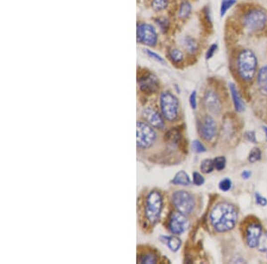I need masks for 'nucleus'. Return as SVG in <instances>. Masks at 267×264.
I'll return each mask as SVG.
<instances>
[{
	"label": "nucleus",
	"instance_id": "28",
	"mask_svg": "<svg viewBox=\"0 0 267 264\" xmlns=\"http://www.w3.org/2000/svg\"><path fill=\"white\" fill-rule=\"evenodd\" d=\"M214 163H215V168L216 170H223L226 165V159L224 157H217L214 159Z\"/></svg>",
	"mask_w": 267,
	"mask_h": 264
},
{
	"label": "nucleus",
	"instance_id": "14",
	"mask_svg": "<svg viewBox=\"0 0 267 264\" xmlns=\"http://www.w3.org/2000/svg\"><path fill=\"white\" fill-rule=\"evenodd\" d=\"M142 116L144 120H146L147 123L151 125V127L155 128L162 129L165 127L163 119L158 111L154 109L148 107L142 111Z\"/></svg>",
	"mask_w": 267,
	"mask_h": 264
},
{
	"label": "nucleus",
	"instance_id": "9",
	"mask_svg": "<svg viewBox=\"0 0 267 264\" xmlns=\"http://www.w3.org/2000/svg\"><path fill=\"white\" fill-rule=\"evenodd\" d=\"M137 82L140 90L144 94H154L160 89L159 78L153 73L149 71L142 72L138 77Z\"/></svg>",
	"mask_w": 267,
	"mask_h": 264
},
{
	"label": "nucleus",
	"instance_id": "22",
	"mask_svg": "<svg viewBox=\"0 0 267 264\" xmlns=\"http://www.w3.org/2000/svg\"><path fill=\"white\" fill-rule=\"evenodd\" d=\"M190 183L191 181H190L189 175H187L185 171L178 172L172 181L173 184L183 185V186H188Z\"/></svg>",
	"mask_w": 267,
	"mask_h": 264
},
{
	"label": "nucleus",
	"instance_id": "16",
	"mask_svg": "<svg viewBox=\"0 0 267 264\" xmlns=\"http://www.w3.org/2000/svg\"><path fill=\"white\" fill-rule=\"evenodd\" d=\"M182 46L189 56H195L200 50V43L191 35H186L182 39Z\"/></svg>",
	"mask_w": 267,
	"mask_h": 264
},
{
	"label": "nucleus",
	"instance_id": "6",
	"mask_svg": "<svg viewBox=\"0 0 267 264\" xmlns=\"http://www.w3.org/2000/svg\"><path fill=\"white\" fill-rule=\"evenodd\" d=\"M157 134L151 125L138 121L136 124V144L141 149H148L154 143Z\"/></svg>",
	"mask_w": 267,
	"mask_h": 264
},
{
	"label": "nucleus",
	"instance_id": "10",
	"mask_svg": "<svg viewBox=\"0 0 267 264\" xmlns=\"http://www.w3.org/2000/svg\"><path fill=\"white\" fill-rule=\"evenodd\" d=\"M189 227V222L186 217V214L180 213H174L169 221V229L173 234L179 235L185 232Z\"/></svg>",
	"mask_w": 267,
	"mask_h": 264
},
{
	"label": "nucleus",
	"instance_id": "34",
	"mask_svg": "<svg viewBox=\"0 0 267 264\" xmlns=\"http://www.w3.org/2000/svg\"><path fill=\"white\" fill-rule=\"evenodd\" d=\"M205 183V180L203 178L201 175H200L199 173H194V183L197 186L202 185L203 183Z\"/></svg>",
	"mask_w": 267,
	"mask_h": 264
},
{
	"label": "nucleus",
	"instance_id": "3",
	"mask_svg": "<svg viewBox=\"0 0 267 264\" xmlns=\"http://www.w3.org/2000/svg\"><path fill=\"white\" fill-rule=\"evenodd\" d=\"M241 23L250 34L261 33L267 28V12L261 7L248 9L241 16Z\"/></svg>",
	"mask_w": 267,
	"mask_h": 264
},
{
	"label": "nucleus",
	"instance_id": "39",
	"mask_svg": "<svg viewBox=\"0 0 267 264\" xmlns=\"http://www.w3.org/2000/svg\"><path fill=\"white\" fill-rule=\"evenodd\" d=\"M264 131H265V132H266V138H267V128H266V127H264Z\"/></svg>",
	"mask_w": 267,
	"mask_h": 264
},
{
	"label": "nucleus",
	"instance_id": "30",
	"mask_svg": "<svg viewBox=\"0 0 267 264\" xmlns=\"http://www.w3.org/2000/svg\"><path fill=\"white\" fill-rule=\"evenodd\" d=\"M139 263L141 264H156L157 263V259H156L155 256L151 254H148L146 256H142V258L139 260Z\"/></svg>",
	"mask_w": 267,
	"mask_h": 264
},
{
	"label": "nucleus",
	"instance_id": "7",
	"mask_svg": "<svg viewBox=\"0 0 267 264\" xmlns=\"http://www.w3.org/2000/svg\"><path fill=\"white\" fill-rule=\"evenodd\" d=\"M162 205L163 200L160 192L156 191L151 192L147 198L145 208L147 219L151 224H155L156 222H158L162 210Z\"/></svg>",
	"mask_w": 267,
	"mask_h": 264
},
{
	"label": "nucleus",
	"instance_id": "21",
	"mask_svg": "<svg viewBox=\"0 0 267 264\" xmlns=\"http://www.w3.org/2000/svg\"><path fill=\"white\" fill-rule=\"evenodd\" d=\"M258 85L264 95H267V64L259 69L258 74Z\"/></svg>",
	"mask_w": 267,
	"mask_h": 264
},
{
	"label": "nucleus",
	"instance_id": "27",
	"mask_svg": "<svg viewBox=\"0 0 267 264\" xmlns=\"http://www.w3.org/2000/svg\"><path fill=\"white\" fill-rule=\"evenodd\" d=\"M262 157L261 150L259 148H254L250 151V156H249V160L250 163H256L259 161Z\"/></svg>",
	"mask_w": 267,
	"mask_h": 264
},
{
	"label": "nucleus",
	"instance_id": "1",
	"mask_svg": "<svg viewBox=\"0 0 267 264\" xmlns=\"http://www.w3.org/2000/svg\"><path fill=\"white\" fill-rule=\"evenodd\" d=\"M209 218L215 230L218 232H225L233 230L236 224L237 210L233 204L220 203L212 209Z\"/></svg>",
	"mask_w": 267,
	"mask_h": 264
},
{
	"label": "nucleus",
	"instance_id": "18",
	"mask_svg": "<svg viewBox=\"0 0 267 264\" xmlns=\"http://www.w3.org/2000/svg\"><path fill=\"white\" fill-rule=\"evenodd\" d=\"M151 10L156 13H162L171 8L173 0H148Z\"/></svg>",
	"mask_w": 267,
	"mask_h": 264
},
{
	"label": "nucleus",
	"instance_id": "38",
	"mask_svg": "<svg viewBox=\"0 0 267 264\" xmlns=\"http://www.w3.org/2000/svg\"><path fill=\"white\" fill-rule=\"evenodd\" d=\"M241 176L243 179H249L250 176H251V172L250 171L246 170L241 174Z\"/></svg>",
	"mask_w": 267,
	"mask_h": 264
},
{
	"label": "nucleus",
	"instance_id": "35",
	"mask_svg": "<svg viewBox=\"0 0 267 264\" xmlns=\"http://www.w3.org/2000/svg\"><path fill=\"white\" fill-rule=\"evenodd\" d=\"M256 201H257V204H259L261 206H266L267 204V198L261 196L259 193H256Z\"/></svg>",
	"mask_w": 267,
	"mask_h": 264
},
{
	"label": "nucleus",
	"instance_id": "2",
	"mask_svg": "<svg viewBox=\"0 0 267 264\" xmlns=\"http://www.w3.org/2000/svg\"><path fill=\"white\" fill-rule=\"evenodd\" d=\"M236 66L238 74L243 81H252L258 71V57L251 49H241L238 54Z\"/></svg>",
	"mask_w": 267,
	"mask_h": 264
},
{
	"label": "nucleus",
	"instance_id": "31",
	"mask_svg": "<svg viewBox=\"0 0 267 264\" xmlns=\"http://www.w3.org/2000/svg\"><path fill=\"white\" fill-rule=\"evenodd\" d=\"M232 188V181L230 179H224L219 183V189L223 192H228Z\"/></svg>",
	"mask_w": 267,
	"mask_h": 264
},
{
	"label": "nucleus",
	"instance_id": "17",
	"mask_svg": "<svg viewBox=\"0 0 267 264\" xmlns=\"http://www.w3.org/2000/svg\"><path fill=\"white\" fill-rule=\"evenodd\" d=\"M167 57L168 60L170 61L173 64H183V62L186 59L185 53L182 49L177 47H169L167 49Z\"/></svg>",
	"mask_w": 267,
	"mask_h": 264
},
{
	"label": "nucleus",
	"instance_id": "13",
	"mask_svg": "<svg viewBox=\"0 0 267 264\" xmlns=\"http://www.w3.org/2000/svg\"><path fill=\"white\" fill-rule=\"evenodd\" d=\"M204 104L207 111L213 114H218L222 109L219 96L214 91H207L205 94Z\"/></svg>",
	"mask_w": 267,
	"mask_h": 264
},
{
	"label": "nucleus",
	"instance_id": "29",
	"mask_svg": "<svg viewBox=\"0 0 267 264\" xmlns=\"http://www.w3.org/2000/svg\"><path fill=\"white\" fill-rule=\"evenodd\" d=\"M259 251L267 252V232L266 234L262 235L259 239V246H258Z\"/></svg>",
	"mask_w": 267,
	"mask_h": 264
},
{
	"label": "nucleus",
	"instance_id": "36",
	"mask_svg": "<svg viewBox=\"0 0 267 264\" xmlns=\"http://www.w3.org/2000/svg\"><path fill=\"white\" fill-rule=\"evenodd\" d=\"M196 99H197V94H196V92L194 91L190 95V104H191V107L193 109H196L197 108V101H196Z\"/></svg>",
	"mask_w": 267,
	"mask_h": 264
},
{
	"label": "nucleus",
	"instance_id": "8",
	"mask_svg": "<svg viewBox=\"0 0 267 264\" xmlns=\"http://www.w3.org/2000/svg\"><path fill=\"white\" fill-rule=\"evenodd\" d=\"M173 204L178 212L184 214H190L195 207V200L191 193L186 191H178L172 197Z\"/></svg>",
	"mask_w": 267,
	"mask_h": 264
},
{
	"label": "nucleus",
	"instance_id": "24",
	"mask_svg": "<svg viewBox=\"0 0 267 264\" xmlns=\"http://www.w3.org/2000/svg\"><path fill=\"white\" fill-rule=\"evenodd\" d=\"M215 168V163L212 159H205L200 164V170L202 171L204 174H209Z\"/></svg>",
	"mask_w": 267,
	"mask_h": 264
},
{
	"label": "nucleus",
	"instance_id": "5",
	"mask_svg": "<svg viewBox=\"0 0 267 264\" xmlns=\"http://www.w3.org/2000/svg\"><path fill=\"white\" fill-rule=\"evenodd\" d=\"M160 108L164 118L168 121H174L178 116L179 102L170 92L166 91L160 94Z\"/></svg>",
	"mask_w": 267,
	"mask_h": 264
},
{
	"label": "nucleus",
	"instance_id": "33",
	"mask_svg": "<svg viewBox=\"0 0 267 264\" xmlns=\"http://www.w3.org/2000/svg\"><path fill=\"white\" fill-rule=\"evenodd\" d=\"M193 148H194V151H196L198 153H201V152L206 151V148L204 147V145L198 140H196V141L193 142Z\"/></svg>",
	"mask_w": 267,
	"mask_h": 264
},
{
	"label": "nucleus",
	"instance_id": "25",
	"mask_svg": "<svg viewBox=\"0 0 267 264\" xmlns=\"http://www.w3.org/2000/svg\"><path fill=\"white\" fill-rule=\"evenodd\" d=\"M143 53H144L148 57H150L151 59H153V60L158 62V63H160V64H165V59H164L163 57H161L158 53L152 51L150 48H148V47H147V48H143Z\"/></svg>",
	"mask_w": 267,
	"mask_h": 264
},
{
	"label": "nucleus",
	"instance_id": "4",
	"mask_svg": "<svg viewBox=\"0 0 267 264\" xmlns=\"http://www.w3.org/2000/svg\"><path fill=\"white\" fill-rule=\"evenodd\" d=\"M136 41L149 48L158 46L160 38L157 28L153 24L145 21H138L136 23Z\"/></svg>",
	"mask_w": 267,
	"mask_h": 264
},
{
	"label": "nucleus",
	"instance_id": "32",
	"mask_svg": "<svg viewBox=\"0 0 267 264\" xmlns=\"http://www.w3.org/2000/svg\"><path fill=\"white\" fill-rule=\"evenodd\" d=\"M217 44H213L210 47L207 48V52H206V60H210L212 57L214 56L215 53H216V50H217Z\"/></svg>",
	"mask_w": 267,
	"mask_h": 264
},
{
	"label": "nucleus",
	"instance_id": "15",
	"mask_svg": "<svg viewBox=\"0 0 267 264\" xmlns=\"http://www.w3.org/2000/svg\"><path fill=\"white\" fill-rule=\"evenodd\" d=\"M193 13V4L190 0H180L176 7V17L180 22H186L189 20Z\"/></svg>",
	"mask_w": 267,
	"mask_h": 264
},
{
	"label": "nucleus",
	"instance_id": "12",
	"mask_svg": "<svg viewBox=\"0 0 267 264\" xmlns=\"http://www.w3.org/2000/svg\"><path fill=\"white\" fill-rule=\"evenodd\" d=\"M216 132V124L211 116H206L200 126V134L206 141H211Z\"/></svg>",
	"mask_w": 267,
	"mask_h": 264
},
{
	"label": "nucleus",
	"instance_id": "23",
	"mask_svg": "<svg viewBox=\"0 0 267 264\" xmlns=\"http://www.w3.org/2000/svg\"><path fill=\"white\" fill-rule=\"evenodd\" d=\"M237 3V0H222L220 4V15L223 17L228 12L229 9L232 8Z\"/></svg>",
	"mask_w": 267,
	"mask_h": 264
},
{
	"label": "nucleus",
	"instance_id": "26",
	"mask_svg": "<svg viewBox=\"0 0 267 264\" xmlns=\"http://www.w3.org/2000/svg\"><path fill=\"white\" fill-rule=\"evenodd\" d=\"M168 247L172 250L173 252H177L180 247H181V240L178 239L177 237H170L168 238Z\"/></svg>",
	"mask_w": 267,
	"mask_h": 264
},
{
	"label": "nucleus",
	"instance_id": "37",
	"mask_svg": "<svg viewBox=\"0 0 267 264\" xmlns=\"http://www.w3.org/2000/svg\"><path fill=\"white\" fill-rule=\"evenodd\" d=\"M245 136L247 140L250 141V142H253V143L257 142V138H256L254 132H246Z\"/></svg>",
	"mask_w": 267,
	"mask_h": 264
},
{
	"label": "nucleus",
	"instance_id": "20",
	"mask_svg": "<svg viewBox=\"0 0 267 264\" xmlns=\"http://www.w3.org/2000/svg\"><path fill=\"white\" fill-rule=\"evenodd\" d=\"M229 87H230V92H231L232 97H233L235 110L239 111V112L244 111L245 110V104H244V102H243V100L241 98V95L239 94L236 86L233 85V84H230Z\"/></svg>",
	"mask_w": 267,
	"mask_h": 264
},
{
	"label": "nucleus",
	"instance_id": "19",
	"mask_svg": "<svg viewBox=\"0 0 267 264\" xmlns=\"http://www.w3.org/2000/svg\"><path fill=\"white\" fill-rule=\"evenodd\" d=\"M153 21H154V23H155L156 28L160 30V33H162L163 35H167L171 30L172 22H171V20L168 16L158 15L157 17L154 18Z\"/></svg>",
	"mask_w": 267,
	"mask_h": 264
},
{
	"label": "nucleus",
	"instance_id": "11",
	"mask_svg": "<svg viewBox=\"0 0 267 264\" xmlns=\"http://www.w3.org/2000/svg\"><path fill=\"white\" fill-rule=\"evenodd\" d=\"M262 236V227L258 223H253L248 227L246 231V241L250 248L258 247L259 239Z\"/></svg>",
	"mask_w": 267,
	"mask_h": 264
}]
</instances>
